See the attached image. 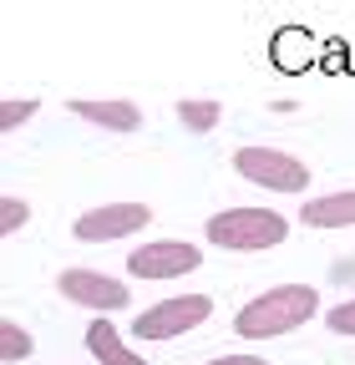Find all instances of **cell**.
<instances>
[{"label":"cell","mask_w":355,"mask_h":365,"mask_svg":"<svg viewBox=\"0 0 355 365\" xmlns=\"http://www.w3.org/2000/svg\"><path fill=\"white\" fill-rule=\"evenodd\" d=\"M320 309V294L309 284H279L269 294L249 299L239 314H234V330L244 340H274V335H289L299 325H309V314Z\"/></svg>","instance_id":"6da1fadb"},{"label":"cell","mask_w":355,"mask_h":365,"mask_svg":"<svg viewBox=\"0 0 355 365\" xmlns=\"http://www.w3.org/2000/svg\"><path fill=\"white\" fill-rule=\"evenodd\" d=\"M234 168H239V178L259 182V188H269V193H304L309 188V168L294 153H279V148H259V143L239 148Z\"/></svg>","instance_id":"3957f363"},{"label":"cell","mask_w":355,"mask_h":365,"mask_svg":"<svg viewBox=\"0 0 355 365\" xmlns=\"http://www.w3.org/2000/svg\"><path fill=\"white\" fill-rule=\"evenodd\" d=\"M71 107V117H81V122H97V127H107V132H138L143 127V107L138 102H66Z\"/></svg>","instance_id":"ba28073f"},{"label":"cell","mask_w":355,"mask_h":365,"mask_svg":"<svg viewBox=\"0 0 355 365\" xmlns=\"http://www.w3.org/2000/svg\"><path fill=\"white\" fill-rule=\"evenodd\" d=\"M218 117H224V107H218L213 97H188V102H178V122H183L188 132H213Z\"/></svg>","instance_id":"8fae6325"},{"label":"cell","mask_w":355,"mask_h":365,"mask_svg":"<svg viewBox=\"0 0 355 365\" xmlns=\"http://www.w3.org/2000/svg\"><path fill=\"white\" fill-rule=\"evenodd\" d=\"M31 350H36V340L26 335V325H16V319H0V360L16 365V360H26Z\"/></svg>","instance_id":"7c38bea8"},{"label":"cell","mask_w":355,"mask_h":365,"mask_svg":"<svg viewBox=\"0 0 355 365\" xmlns=\"http://www.w3.org/2000/svg\"><path fill=\"white\" fill-rule=\"evenodd\" d=\"M36 112H41V102H36V97H6V102H0V132L26 127Z\"/></svg>","instance_id":"4fadbf2b"},{"label":"cell","mask_w":355,"mask_h":365,"mask_svg":"<svg viewBox=\"0 0 355 365\" xmlns=\"http://www.w3.org/2000/svg\"><path fill=\"white\" fill-rule=\"evenodd\" d=\"M208 314H213L208 294H178V299H163V304L143 309L138 319H132V335H138V340H178V335H188L193 325H203Z\"/></svg>","instance_id":"277c9868"},{"label":"cell","mask_w":355,"mask_h":365,"mask_svg":"<svg viewBox=\"0 0 355 365\" xmlns=\"http://www.w3.org/2000/svg\"><path fill=\"white\" fill-rule=\"evenodd\" d=\"M86 350H92L102 365H148L143 355H132L122 345V335H117L112 319H92V325H86Z\"/></svg>","instance_id":"30bf717a"},{"label":"cell","mask_w":355,"mask_h":365,"mask_svg":"<svg viewBox=\"0 0 355 365\" xmlns=\"http://www.w3.org/2000/svg\"><path fill=\"white\" fill-rule=\"evenodd\" d=\"M148 223H153L148 203H97V208H86L76 218V239L81 244H112V239H127Z\"/></svg>","instance_id":"5b68a950"},{"label":"cell","mask_w":355,"mask_h":365,"mask_svg":"<svg viewBox=\"0 0 355 365\" xmlns=\"http://www.w3.org/2000/svg\"><path fill=\"white\" fill-rule=\"evenodd\" d=\"M208 365H269V360H259V355H218Z\"/></svg>","instance_id":"2e32d148"},{"label":"cell","mask_w":355,"mask_h":365,"mask_svg":"<svg viewBox=\"0 0 355 365\" xmlns=\"http://www.w3.org/2000/svg\"><path fill=\"white\" fill-rule=\"evenodd\" d=\"M203 264L198 244H183V239H158V244H138L127 259V269L138 279H183Z\"/></svg>","instance_id":"8992f818"},{"label":"cell","mask_w":355,"mask_h":365,"mask_svg":"<svg viewBox=\"0 0 355 365\" xmlns=\"http://www.w3.org/2000/svg\"><path fill=\"white\" fill-rule=\"evenodd\" d=\"M284 234H289V223L274 208H229V213L208 218V244L234 249V254L274 249V244H284Z\"/></svg>","instance_id":"7a4b0ae2"},{"label":"cell","mask_w":355,"mask_h":365,"mask_svg":"<svg viewBox=\"0 0 355 365\" xmlns=\"http://www.w3.org/2000/svg\"><path fill=\"white\" fill-rule=\"evenodd\" d=\"M56 289H61V299L86 304V309H127V299H132L127 284H117L112 274H97V269H61Z\"/></svg>","instance_id":"52a82bcc"},{"label":"cell","mask_w":355,"mask_h":365,"mask_svg":"<svg viewBox=\"0 0 355 365\" xmlns=\"http://www.w3.org/2000/svg\"><path fill=\"white\" fill-rule=\"evenodd\" d=\"M26 218H31V203H26V198H16V193H11V198H0V234H6V239L16 234Z\"/></svg>","instance_id":"5bb4252c"},{"label":"cell","mask_w":355,"mask_h":365,"mask_svg":"<svg viewBox=\"0 0 355 365\" xmlns=\"http://www.w3.org/2000/svg\"><path fill=\"white\" fill-rule=\"evenodd\" d=\"M325 325H330L335 335H355V299H345V304H335V309L325 314Z\"/></svg>","instance_id":"9a60e30c"},{"label":"cell","mask_w":355,"mask_h":365,"mask_svg":"<svg viewBox=\"0 0 355 365\" xmlns=\"http://www.w3.org/2000/svg\"><path fill=\"white\" fill-rule=\"evenodd\" d=\"M299 218H304L309 228H355V188L325 193V198H315V203H304Z\"/></svg>","instance_id":"9c48e42d"}]
</instances>
